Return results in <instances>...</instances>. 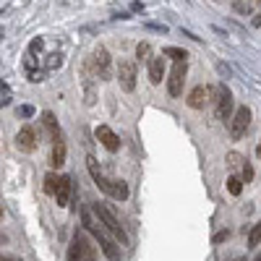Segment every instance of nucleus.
Masks as SVG:
<instances>
[{"label": "nucleus", "mask_w": 261, "mask_h": 261, "mask_svg": "<svg viewBox=\"0 0 261 261\" xmlns=\"http://www.w3.org/2000/svg\"><path fill=\"white\" fill-rule=\"evenodd\" d=\"M81 222H84V230H89V232L97 238V243H99V248H102V253H105L107 258H110V261H120V248H118V243L113 241V232L99 222V217L94 214V209L84 206V209H81Z\"/></svg>", "instance_id": "f257e3e1"}, {"label": "nucleus", "mask_w": 261, "mask_h": 261, "mask_svg": "<svg viewBox=\"0 0 261 261\" xmlns=\"http://www.w3.org/2000/svg\"><path fill=\"white\" fill-rule=\"evenodd\" d=\"M68 261H97V248L84 232H76L68 246Z\"/></svg>", "instance_id": "f03ea898"}, {"label": "nucleus", "mask_w": 261, "mask_h": 261, "mask_svg": "<svg viewBox=\"0 0 261 261\" xmlns=\"http://www.w3.org/2000/svg\"><path fill=\"white\" fill-rule=\"evenodd\" d=\"M94 214L99 217V222L110 230L113 235H115V241H120V246H128V235H125V230H123V225L118 222V217L113 214V209L110 206H105V204H94Z\"/></svg>", "instance_id": "7ed1b4c3"}, {"label": "nucleus", "mask_w": 261, "mask_h": 261, "mask_svg": "<svg viewBox=\"0 0 261 261\" xmlns=\"http://www.w3.org/2000/svg\"><path fill=\"white\" fill-rule=\"evenodd\" d=\"M89 68L92 73L99 79V81H110L113 79V63H110V53H107L105 47H97L92 60H89Z\"/></svg>", "instance_id": "20e7f679"}, {"label": "nucleus", "mask_w": 261, "mask_h": 261, "mask_svg": "<svg viewBox=\"0 0 261 261\" xmlns=\"http://www.w3.org/2000/svg\"><path fill=\"white\" fill-rule=\"evenodd\" d=\"M214 105H217V118L220 120H232V92L225 84L214 86Z\"/></svg>", "instance_id": "39448f33"}, {"label": "nucleus", "mask_w": 261, "mask_h": 261, "mask_svg": "<svg viewBox=\"0 0 261 261\" xmlns=\"http://www.w3.org/2000/svg\"><path fill=\"white\" fill-rule=\"evenodd\" d=\"M251 118H253V113H251V107H248V105H241V107H238V110L232 113V120H230V136H232L235 141L246 136V130H248V125H251Z\"/></svg>", "instance_id": "423d86ee"}, {"label": "nucleus", "mask_w": 261, "mask_h": 261, "mask_svg": "<svg viewBox=\"0 0 261 261\" xmlns=\"http://www.w3.org/2000/svg\"><path fill=\"white\" fill-rule=\"evenodd\" d=\"M186 73H188V65H186V63H175V65H172L170 79H167V94H170V97H180V94H183Z\"/></svg>", "instance_id": "0eeeda50"}, {"label": "nucleus", "mask_w": 261, "mask_h": 261, "mask_svg": "<svg viewBox=\"0 0 261 261\" xmlns=\"http://www.w3.org/2000/svg\"><path fill=\"white\" fill-rule=\"evenodd\" d=\"M118 81H120V89L128 92V94L136 89V63L134 60H120V65H118Z\"/></svg>", "instance_id": "6e6552de"}, {"label": "nucleus", "mask_w": 261, "mask_h": 261, "mask_svg": "<svg viewBox=\"0 0 261 261\" xmlns=\"http://www.w3.org/2000/svg\"><path fill=\"white\" fill-rule=\"evenodd\" d=\"M186 102H188V107H193V110H204L209 102H214V86L199 84L196 89H191V94H188Z\"/></svg>", "instance_id": "1a4fd4ad"}, {"label": "nucleus", "mask_w": 261, "mask_h": 261, "mask_svg": "<svg viewBox=\"0 0 261 261\" xmlns=\"http://www.w3.org/2000/svg\"><path fill=\"white\" fill-rule=\"evenodd\" d=\"M37 144H39V134H37L32 125H24V128L16 134V149L27 151V154H32V151L37 149Z\"/></svg>", "instance_id": "9d476101"}, {"label": "nucleus", "mask_w": 261, "mask_h": 261, "mask_svg": "<svg viewBox=\"0 0 261 261\" xmlns=\"http://www.w3.org/2000/svg\"><path fill=\"white\" fill-rule=\"evenodd\" d=\"M71 196H73V178L71 175H63L60 183H58V191H55L58 206H68L71 204Z\"/></svg>", "instance_id": "9b49d317"}, {"label": "nucleus", "mask_w": 261, "mask_h": 261, "mask_svg": "<svg viewBox=\"0 0 261 261\" xmlns=\"http://www.w3.org/2000/svg\"><path fill=\"white\" fill-rule=\"evenodd\" d=\"M97 141L107 149V151H118L120 149V139L115 136V130L110 125H99L97 128Z\"/></svg>", "instance_id": "f8f14e48"}, {"label": "nucleus", "mask_w": 261, "mask_h": 261, "mask_svg": "<svg viewBox=\"0 0 261 261\" xmlns=\"http://www.w3.org/2000/svg\"><path fill=\"white\" fill-rule=\"evenodd\" d=\"M86 167H89V175H92V180L97 183V188H99L102 193H107V188H110V178L102 175V170H99V165H97V160H94L92 154L86 157Z\"/></svg>", "instance_id": "ddd939ff"}, {"label": "nucleus", "mask_w": 261, "mask_h": 261, "mask_svg": "<svg viewBox=\"0 0 261 261\" xmlns=\"http://www.w3.org/2000/svg\"><path fill=\"white\" fill-rule=\"evenodd\" d=\"M107 196H110V199H115V201H125V199H128V183H125V180H118V178H110Z\"/></svg>", "instance_id": "4468645a"}, {"label": "nucleus", "mask_w": 261, "mask_h": 261, "mask_svg": "<svg viewBox=\"0 0 261 261\" xmlns=\"http://www.w3.org/2000/svg\"><path fill=\"white\" fill-rule=\"evenodd\" d=\"M162 76H165V58H151L149 60V81L162 84Z\"/></svg>", "instance_id": "2eb2a0df"}, {"label": "nucleus", "mask_w": 261, "mask_h": 261, "mask_svg": "<svg viewBox=\"0 0 261 261\" xmlns=\"http://www.w3.org/2000/svg\"><path fill=\"white\" fill-rule=\"evenodd\" d=\"M42 123H45V130H47V136H50V141H53V144H55V141H63V139H60L58 120H55V115H53V113H45V115H42Z\"/></svg>", "instance_id": "dca6fc26"}, {"label": "nucleus", "mask_w": 261, "mask_h": 261, "mask_svg": "<svg viewBox=\"0 0 261 261\" xmlns=\"http://www.w3.org/2000/svg\"><path fill=\"white\" fill-rule=\"evenodd\" d=\"M63 162H65V144L55 141L53 144V160H50V165L53 167H63Z\"/></svg>", "instance_id": "f3484780"}, {"label": "nucleus", "mask_w": 261, "mask_h": 261, "mask_svg": "<svg viewBox=\"0 0 261 261\" xmlns=\"http://www.w3.org/2000/svg\"><path fill=\"white\" fill-rule=\"evenodd\" d=\"M162 58H172L175 63H186L188 53H186V50H180V47H165V50H162Z\"/></svg>", "instance_id": "a211bd4d"}, {"label": "nucleus", "mask_w": 261, "mask_h": 261, "mask_svg": "<svg viewBox=\"0 0 261 261\" xmlns=\"http://www.w3.org/2000/svg\"><path fill=\"white\" fill-rule=\"evenodd\" d=\"M227 191H230L232 196H241V193H243V178L230 175V178H227Z\"/></svg>", "instance_id": "6ab92c4d"}, {"label": "nucleus", "mask_w": 261, "mask_h": 261, "mask_svg": "<svg viewBox=\"0 0 261 261\" xmlns=\"http://www.w3.org/2000/svg\"><path fill=\"white\" fill-rule=\"evenodd\" d=\"M58 183H60V178L55 175V172H47V175H45V193H53V196H55Z\"/></svg>", "instance_id": "aec40b11"}, {"label": "nucleus", "mask_w": 261, "mask_h": 261, "mask_svg": "<svg viewBox=\"0 0 261 261\" xmlns=\"http://www.w3.org/2000/svg\"><path fill=\"white\" fill-rule=\"evenodd\" d=\"M60 65H63V55H60V53L47 55V63H45V68H47V71H58Z\"/></svg>", "instance_id": "412c9836"}, {"label": "nucleus", "mask_w": 261, "mask_h": 261, "mask_svg": "<svg viewBox=\"0 0 261 261\" xmlns=\"http://www.w3.org/2000/svg\"><path fill=\"white\" fill-rule=\"evenodd\" d=\"M248 246H251V248L261 246V222H258V225H253V230L248 232Z\"/></svg>", "instance_id": "4be33fe9"}, {"label": "nucleus", "mask_w": 261, "mask_h": 261, "mask_svg": "<svg viewBox=\"0 0 261 261\" xmlns=\"http://www.w3.org/2000/svg\"><path fill=\"white\" fill-rule=\"evenodd\" d=\"M136 58L144 63V60H151V45L149 42H141V45L136 47Z\"/></svg>", "instance_id": "5701e85b"}, {"label": "nucleus", "mask_w": 261, "mask_h": 261, "mask_svg": "<svg viewBox=\"0 0 261 261\" xmlns=\"http://www.w3.org/2000/svg\"><path fill=\"white\" fill-rule=\"evenodd\" d=\"M227 165H230V170H238V167L246 165V160L241 154H235V151H230V154H227Z\"/></svg>", "instance_id": "b1692460"}, {"label": "nucleus", "mask_w": 261, "mask_h": 261, "mask_svg": "<svg viewBox=\"0 0 261 261\" xmlns=\"http://www.w3.org/2000/svg\"><path fill=\"white\" fill-rule=\"evenodd\" d=\"M42 50H45V39H42V37H37V39L29 42V55H39Z\"/></svg>", "instance_id": "393cba45"}, {"label": "nucleus", "mask_w": 261, "mask_h": 261, "mask_svg": "<svg viewBox=\"0 0 261 261\" xmlns=\"http://www.w3.org/2000/svg\"><path fill=\"white\" fill-rule=\"evenodd\" d=\"M16 115L18 118H32L34 115V107L32 105H21V107H16Z\"/></svg>", "instance_id": "a878e982"}, {"label": "nucleus", "mask_w": 261, "mask_h": 261, "mask_svg": "<svg viewBox=\"0 0 261 261\" xmlns=\"http://www.w3.org/2000/svg\"><path fill=\"white\" fill-rule=\"evenodd\" d=\"M241 170H243V183H251V180H253V167L248 165V160H246V165H243Z\"/></svg>", "instance_id": "bb28decb"}, {"label": "nucleus", "mask_w": 261, "mask_h": 261, "mask_svg": "<svg viewBox=\"0 0 261 261\" xmlns=\"http://www.w3.org/2000/svg\"><path fill=\"white\" fill-rule=\"evenodd\" d=\"M29 81H32V84L45 81V71H34V68H32V71H29Z\"/></svg>", "instance_id": "cd10ccee"}, {"label": "nucleus", "mask_w": 261, "mask_h": 261, "mask_svg": "<svg viewBox=\"0 0 261 261\" xmlns=\"http://www.w3.org/2000/svg\"><path fill=\"white\" fill-rule=\"evenodd\" d=\"M227 238H230V230H220V232H214L212 243H222V241H227Z\"/></svg>", "instance_id": "c85d7f7f"}, {"label": "nucleus", "mask_w": 261, "mask_h": 261, "mask_svg": "<svg viewBox=\"0 0 261 261\" xmlns=\"http://www.w3.org/2000/svg\"><path fill=\"white\" fill-rule=\"evenodd\" d=\"M235 11H238V13H248V11H251V6L246 3V0H238V3H235Z\"/></svg>", "instance_id": "c756f323"}, {"label": "nucleus", "mask_w": 261, "mask_h": 261, "mask_svg": "<svg viewBox=\"0 0 261 261\" xmlns=\"http://www.w3.org/2000/svg\"><path fill=\"white\" fill-rule=\"evenodd\" d=\"M6 243H8V235H6L3 230H0V246H6Z\"/></svg>", "instance_id": "7c9ffc66"}, {"label": "nucleus", "mask_w": 261, "mask_h": 261, "mask_svg": "<svg viewBox=\"0 0 261 261\" xmlns=\"http://www.w3.org/2000/svg\"><path fill=\"white\" fill-rule=\"evenodd\" d=\"M253 27H256V29H261V13H258V16H253Z\"/></svg>", "instance_id": "2f4dec72"}, {"label": "nucleus", "mask_w": 261, "mask_h": 261, "mask_svg": "<svg viewBox=\"0 0 261 261\" xmlns=\"http://www.w3.org/2000/svg\"><path fill=\"white\" fill-rule=\"evenodd\" d=\"M0 261H18L16 256H3V253H0Z\"/></svg>", "instance_id": "473e14b6"}, {"label": "nucleus", "mask_w": 261, "mask_h": 261, "mask_svg": "<svg viewBox=\"0 0 261 261\" xmlns=\"http://www.w3.org/2000/svg\"><path fill=\"white\" fill-rule=\"evenodd\" d=\"M256 157L261 160V141H258V146H256Z\"/></svg>", "instance_id": "72a5a7b5"}, {"label": "nucleus", "mask_w": 261, "mask_h": 261, "mask_svg": "<svg viewBox=\"0 0 261 261\" xmlns=\"http://www.w3.org/2000/svg\"><path fill=\"white\" fill-rule=\"evenodd\" d=\"M253 261H261V251H258V253H256V258H253Z\"/></svg>", "instance_id": "f704fd0d"}, {"label": "nucleus", "mask_w": 261, "mask_h": 261, "mask_svg": "<svg viewBox=\"0 0 261 261\" xmlns=\"http://www.w3.org/2000/svg\"><path fill=\"white\" fill-rule=\"evenodd\" d=\"M235 261H246V258H243V256H238V258H235Z\"/></svg>", "instance_id": "c9c22d12"}, {"label": "nucleus", "mask_w": 261, "mask_h": 261, "mask_svg": "<svg viewBox=\"0 0 261 261\" xmlns=\"http://www.w3.org/2000/svg\"><path fill=\"white\" fill-rule=\"evenodd\" d=\"M0 39H3V29H0Z\"/></svg>", "instance_id": "e433bc0d"}, {"label": "nucleus", "mask_w": 261, "mask_h": 261, "mask_svg": "<svg viewBox=\"0 0 261 261\" xmlns=\"http://www.w3.org/2000/svg\"><path fill=\"white\" fill-rule=\"evenodd\" d=\"M256 3H258V6H261V0H256Z\"/></svg>", "instance_id": "4c0bfd02"}, {"label": "nucleus", "mask_w": 261, "mask_h": 261, "mask_svg": "<svg viewBox=\"0 0 261 261\" xmlns=\"http://www.w3.org/2000/svg\"><path fill=\"white\" fill-rule=\"evenodd\" d=\"M0 214H3V209H0Z\"/></svg>", "instance_id": "58836bf2"}]
</instances>
